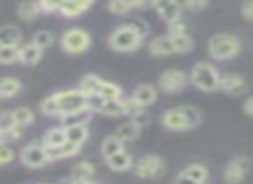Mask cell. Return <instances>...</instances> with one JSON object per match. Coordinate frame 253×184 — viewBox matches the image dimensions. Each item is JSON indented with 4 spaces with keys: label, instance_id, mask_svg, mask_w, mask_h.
Instances as JSON below:
<instances>
[{
    "label": "cell",
    "instance_id": "11a10c76",
    "mask_svg": "<svg viewBox=\"0 0 253 184\" xmlns=\"http://www.w3.org/2000/svg\"><path fill=\"white\" fill-rule=\"evenodd\" d=\"M205 184H207V183H205Z\"/></svg>",
    "mask_w": 253,
    "mask_h": 184
},
{
    "label": "cell",
    "instance_id": "ffe728a7",
    "mask_svg": "<svg viewBox=\"0 0 253 184\" xmlns=\"http://www.w3.org/2000/svg\"><path fill=\"white\" fill-rule=\"evenodd\" d=\"M116 138L120 139L122 142H132L141 136V127H139L135 122L128 120V122H123L118 129H116Z\"/></svg>",
    "mask_w": 253,
    "mask_h": 184
},
{
    "label": "cell",
    "instance_id": "4316f807",
    "mask_svg": "<svg viewBox=\"0 0 253 184\" xmlns=\"http://www.w3.org/2000/svg\"><path fill=\"white\" fill-rule=\"evenodd\" d=\"M104 117H123L126 115V108H125V99H113V101H106L104 106L99 111Z\"/></svg>",
    "mask_w": 253,
    "mask_h": 184
},
{
    "label": "cell",
    "instance_id": "44dd1931",
    "mask_svg": "<svg viewBox=\"0 0 253 184\" xmlns=\"http://www.w3.org/2000/svg\"><path fill=\"white\" fill-rule=\"evenodd\" d=\"M66 141L73 144L84 146V142L88 139V125H66Z\"/></svg>",
    "mask_w": 253,
    "mask_h": 184
},
{
    "label": "cell",
    "instance_id": "ab89813d",
    "mask_svg": "<svg viewBox=\"0 0 253 184\" xmlns=\"http://www.w3.org/2000/svg\"><path fill=\"white\" fill-rule=\"evenodd\" d=\"M180 108H182L184 115H186L189 127L191 129L198 127V125H200V122H201V113H200V111H198L194 106H180Z\"/></svg>",
    "mask_w": 253,
    "mask_h": 184
},
{
    "label": "cell",
    "instance_id": "816d5d0a",
    "mask_svg": "<svg viewBox=\"0 0 253 184\" xmlns=\"http://www.w3.org/2000/svg\"><path fill=\"white\" fill-rule=\"evenodd\" d=\"M243 111L250 117H253V96H250L248 99L243 103Z\"/></svg>",
    "mask_w": 253,
    "mask_h": 184
},
{
    "label": "cell",
    "instance_id": "db71d44e",
    "mask_svg": "<svg viewBox=\"0 0 253 184\" xmlns=\"http://www.w3.org/2000/svg\"><path fill=\"white\" fill-rule=\"evenodd\" d=\"M4 141H5V134H2V132H0V144H4Z\"/></svg>",
    "mask_w": 253,
    "mask_h": 184
},
{
    "label": "cell",
    "instance_id": "7bdbcfd3",
    "mask_svg": "<svg viewBox=\"0 0 253 184\" xmlns=\"http://www.w3.org/2000/svg\"><path fill=\"white\" fill-rule=\"evenodd\" d=\"M16 153L12 148H9L7 144H0V167L9 165V163L14 160Z\"/></svg>",
    "mask_w": 253,
    "mask_h": 184
},
{
    "label": "cell",
    "instance_id": "ac0fdd59",
    "mask_svg": "<svg viewBox=\"0 0 253 184\" xmlns=\"http://www.w3.org/2000/svg\"><path fill=\"white\" fill-rule=\"evenodd\" d=\"M23 89V84L16 77H4L0 78V99H11L18 96Z\"/></svg>",
    "mask_w": 253,
    "mask_h": 184
},
{
    "label": "cell",
    "instance_id": "30bf717a",
    "mask_svg": "<svg viewBox=\"0 0 253 184\" xmlns=\"http://www.w3.org/2000/svg\"><path fill=\"white\" fill-rule=\"evenodd\" d=\"M151 7L155 9L160 19L165 21L167 25L180 19V14H182V4L179 0H153Z\"/></svg>",
    "mask_w": 253,
    "mask_h": 184
},
{
    "label": "cell",
    "instance_id": "f907efd6",
    "mask_svg": "<svg viewBox=\"0 0 253 184\" xmlns=\"http://www.w3.org/2000/svg\"><path fill=\"white\" fill-rule=\"evenodd\" d=\"M21 136H23V129L16 125L14 129H11V131H9L7 134H5V138L12 139V141H18V139H21Z\"/></svg>",
    "mask_w": 253,
    "mask_h": 184
},
{
    "label": "cell",
    "instance_id": "681fc988",
    "mask_svg": "<svg viewBox=\"0 0 253 184\" xmlns=\"http://www.w3.org/2000/svg\"><path fill=\"white\" fill-rule=\"evenodd\" d=\"M173 184H200V183H196V181H193L191 177H187L186 174L179 172L175 176V179H173Z\"/></svg>",
    "mask_w": 253,
    "mask_h": 184
},
{
    "label": "cell",
    "instance_id": "ee69618b",
    "mask_svg": "<svg viewBox=\"0 0 253 184\" xmlns=\"http://www.w3.org/2000/svg\"><path fill=\"white\" fill-rule=\"evenodd\" d=\"M130 120L135 122V124L142 129V127H148V125H149V122H151V115H149L148 111H146V108H144V110H141L137 115H134Z\"/></svg>",
    "mask_w": 253,
    "mask_h": 184
},
{
    "label": "cell",
    "instance_id": "83f0119b",
    "mask_svg": "<svg viewBox=\"0 0 253 184\" xmlns=\"http://www.w3.org/2000/svg\"><path fill=\"white\" fill-rule=\"evenodd\" d=\"M99 94L104 97L106 101H113V99H122L123 97V91L120 85L113 84V82L102 80L101 87H99Z\"/></svg>",
    "mask_w": 253,
    "mask_h": 184
},
{
    "label": "cell",
    "instance_id": "7402d4cb",
    "mask_svg": "<svg viewBox=\"0 0 253 184\" xmlns=\"http://www.w3.org/2000/svg\"><path fill=\"white\" fill-rule=\"evenodd\" d=\"M66 142V132L64 127H52L43 134L42 144L45 148H54V146H61Z\"/></svg>",
    "mask_w": 253,
    "mask_h": 184
},
{
    "label": "cell",
    "instance_id": "277c9868",
    "mask_svg": "<svg viewBox=\"0 0 253 184\" xmlns=\"http://www.w3.org/2000/svg\"><path fill=\"white\" fill-rule=\"evenodd\" d=\"M59 46L66 54L78 56V54H84L90 49L92 37L84 28H70L63 33V37L59 40Z\"/></svg>",
    "mask_w": 253,
    "mask_h": 184
},
{
    "label": "cell",
    "instance_id": "4fadbf2b",
    "mask_svg": "<svg viewBox=\"0 0 253 184\" xmlns=\"http://www.w3.org/2000/svg\"><path fill=\"white\" fill-rule=\"evenodd\" d=\"M95 0H64L59 12L64 18H78L94 5Z\"/></svg>",
    "mask_w": 253,
    "mask_h": 184
},
{
    "label": "cell",
    "instance_id": "6da1fadb",
    "mask_svg": "<svg viewBox=\"0 0 253 184\" xmlns=\"http://www.w3.org/2000/svg\"><path fill=\"white\" fill-rule=\"evenodd\" d=\"M189 77V84H193L196 89L203 92H215L218 91V84H220V73L217 68L208 61H200L196 63L191 71L187 73Z\"/></svg>",
    "mask_w": 253,
    "mask_h": 184
},
{
    "label": "cell",
    "instance_id": "8992f818",
    "mask_svg": "<svg viewBox=\"0 0 253 184\" xmlns=\"http://www.w3.org/2000/svg\"><path fill=\"white\" fill-rule=\"evenodd\" d=\"M132 169L139 179H156V177L165 176L167 163L158 155H144L139 162L134 163Z\"/></svg>",
    "mask_w": 253,
    "mask_h": 184
},
{
    "label": "cell",
    "instance_id": "603a6c76",
    "mask_svg": "<svg viewBox=\"0 0 253 184\" xmlns=\"http://www.w3.org/2000/svg\"><path fill=\"white\" fill-rule=\"evenodd\" d=\"M18 16L23 21H35L40 16V9L39 4L33 2V0H25L18 5Z\"/></svg>",
    "mask_w": 253,
    "mask_h": 184
},
{
    "label": "cell",
    "instance_id": "e575fe53",
    "mask_svg": "<svg viewBox=\"0 0 253 184\" xmlns=\"http://www.w3.org/2000/svg\"><path fill=\"white\" fill-rule=\"evenodd\" d=\"M35 46H39L40 49H49V47H52L54 44V33L49 32V30H40V32H37L35 35H33V40H32Z\"/></svg>",
    "mask_w": 253,
    "mask_h": 184
},
{
    "label": "cell",
    "instance_id": "1f68e13d",
    "mask_svg": "<svg viewBox=\"0 0 253 184\" xmlns=\"http://www.w3.org/2000/svg\"><path fill=\"white\" fill-rule=\"evenodd\" d=\"M90 117H92V111L84 108V110L77 111V113L70 115V117L61 118V122H63V127H66V125H88Z\"/></svg>",
    "mask_w": 253,
    "mask_h": 184
},
{
    "label": "cell",
    "instance_id": "d6a6232c",
    "mask_svg": "<svg viewBox=\"0 0 253 184\" xmlns=\"http://www.w3.org/2000/svg\"><path fill=\"white\" fill-rule=\"evenodd\" d=\"M19 61L18 46H0V64H14Z\"/></svg>",
    "mask_w": 253,
    "mask_h": 184
},
{
    "label": "cell",
    "instance_id": "7dc6e473",
    "mask_svg": "<svg viewBox=\"0 0 253 184\" xmlns=\"http://www.w3.org/2000/svg\"><path fill=\"white\" fill-rule=\"evenodd\" d=\"M153 0H128L130 11H144V9L151 7Z\"/></svg>",
    "mask_w": 253,
    "mask_h": 184
},
{
    "label": "cell",
    "instance_id": "8fae6325",
    "mask_svg": "<svg viewBox=\"0 0 253 184\" xmlns=\"http://www.w3.org/2000/svg\"><path fill=\"white\" fill-rule=\"evenodd\" d=\"M160 122H162L163 127L169 129V131H175V132L191 131L182 108H172V110H167L165 113L160 117Z\"/></svg>",
    "mask_w": 253,
    "mask_h": 184
},
{
    "label": "cell",
    "instance_id": "f35d334b",
    "mask_svg": "<svg viewBox=\"0 0 253 184\" xmlns=\"http://www.w3.org/2000/svg\"><path fill=\"white\" fill-rule=\"evenodd\" d=\"M126 25L130 26V28L134 30L135 33H139L142 39H144V37H148L149 32H151V30H149V25L144 21V19H141V18H130V21L126 23Z\"/></svg>",
    "mask_w": 253,
    "mask_h": 184
},
{
    "label": "cell",
    "instance_id": "836d02e7",
    "mask_svg": "<svg viewBox=\"0 0 253 184\" xmlns=\"http://www.w3.org/2000/svg\"><path fill=\"white\" fill-rule=\"evenodd\" d=\"M40 111H42L45 117H59V106H57L56 94L47 96L45 99L40 103Z\"/></svg>",
    "mask_w": 253,
    "mask_h": 184
},
{
    "label": "cell",
    "instance_id": "7a4b0ae2",
    "mask_svg": "<svg viewBox=\"0 0 253 184\" xmlns=\"http://www.w3.org/2000/svg\"><path fill=\"white\" fill-rule=\"evenodd\" d=\"M241 52V42L232 33H217L208 40V54L215 61L234 59Z\"/></svg>",
    "mask_w": 253,
    "mask_h": 184
},
{
    "label": "cell",
    "instance_id": "9a60e30c",
    "mask_svg": "<svg viewBox=\"0 0 253 184\" xmlns=\"http://www.w3.org/2000/svg\"><path fill=\"white\" fill-rule=\"evenodd\" d=\"M104 160H106V165L111 170H115V172H125V170L134 167V156L130 153H126L125 149H122V151L115 153V155L108 156Z\"/></svg>",
    "mask_w": 253,
    "mask_h": 184
},
{
    "label": "cell",
    "instance_id": "d4e9b609",
    "mask_svg": "<svg viewBox=\"0 0 253 184\" xmlns=\"http://www.w3.org/2000/svg\"><path fill=\"white\" fill-rule=\"evenodd\" d=\"M172 40V46H173V52L175 54H187L193 50L194 47V40L189 33H182V35H175V37H170Z\"/></svg>",
    "mask_w": 253,
    "mask_h": 184
},
{
    "label": "cell",
    "instance_id": "f5cc1de1",
    "mask_svg": "<svg viewBox=\"0 0 253 184\" xmlns=\"http://www.w3.org/2000/svg\"><path fill=\"white\" fill-rule=\"evenodd\" d=\"M73 184H95L92 179H75Z\"/></svg>",
    "mask_w": 253,
    "mask_h": 184
},
{
    "label": "cell",
    "instance_id": "74e56055",
    "mask_svg": "<svg viewBox=\"0 0 253 184\" xmlns=\"http://www.w3.org/2000/svg\"><path fill=\"white\" fill-rule=\"evenodd\" d=\"M87 99H85V106H87L88 111H92V113H99L101 111V108L104 106L106 99L101 96V94H90V96H85Z\"/></svg>",
    "mask_w": 253,
    "mask_h": 184
},
{
    "label": "cell",
    "instance_id": "bcb514c9",
    "mask_svg": "<svg viewBox=\"0 0 253 184\" xmlns=\"http://www.w3.org/2000/svg\"><path fill=\"white\" fill-rule=\"evenodd\" d=\"M210 0H184V5H186L189 11H203L208 5Z\"/></svg>",
    "mask_w": 253,
    "mask_h": 184
},
{
    "label": "cell",
    "instance_id": "f6af8a7d",
    "mask_svg": "<svg viewBox=\"0 0 253 184\" xmlns=\"http://www.w3.org/2000/svg\"><path fill=\"white\" fill-rule=\"evenodd\" d=\"M123 99H125V97H123ZM125 108H126V117H130V118L134 117V115H137L141 110H144V108H142L141 104L135 103L132 97H126L125 99Z\"/></svg>",
    "mask_w": 253,
    "mask_h": 184
},
{
    "label": "cell",
    "instance_id": "3957f363",
    "mask_svg": "<svg viewBox=\"0 0 253 184\" xmlns=\"http://www.w3.org/2000/svg\"><path fill=\"white\" fill-rule=\"evenodd\" d=\"M108 46L116 52H134L142 46V37L135 33L128 25H122L109 33Z\"/></svg>",
    "mask_w": 253,
    "mask_h": 184
},
{
    "label": "cell",
    "instance_id": "60d3db41",
    "mask_svg": "<svg viewBox=\"0 0 253 184\" xmlns=\"http://www.w3.org/2000/svg\"><path fill=\"white\" fill-rule=\"evenodd\" d=\"M16 127L14 117H12V111H2L0 113V132L2 134H7L11 129Z\"/></svg>",
    "mask_w": 253,
    "mask_h": 184
},
{
    "label": "cell",
    "instance_id": "52a82bcc",
    "mask_svg": "<svg viewBox=\"0 0 253 184\" xmlns=\"http://www.w3.org/2000/svg\"><path fill=\"white\" fill-rule=\"evenodd\" d=\"M189 84V77L182 70H167L160 75L158 89L165 94H179Z\"/></svg>",
    "mask_w": 253,
    "mask_h": 184
},
{
    "label": "cell",
    "instance_id": "d6986e66",
    "mask_svg": "<svg viewBox=\"0 0 253 184\" xmlns=\"http://www.w3.org/2000/svg\"><path fill=\"white\" fill-rule=\"evenodd\" d=\"M23 33L18 26L4 25L0 26V46H18L21 44Z\"/></svg>",
    "mask_w": 253,
    "mask_h": 184
},
{
    "label": "cell",
    "instance_id": "c3c4849f",
    "mask_svg": "<svg viewBox=\"0 0 253 184\" xmlns=\"http://www.w3.org/2000/svg\"><path fill=\"white\" fill-rule=\"evenodd\" d=\"M241 16L246 21L253 23V0H246L241 7Z\"/></svg>",
    "mask_w": 253,
    "mask_h": 184
},
{
    "label": "cell",
    "instance_id": "9c48e42d",
    "mask_svg": "<svg viewBox=\"0 0 253 184\" xmlns=\"http://www.w3.org/2000/svg\"><path fill=\"white\" fill-rule=\"evenodd\" d=\"M252 169V162L248 156H236L225 165L224 169V183L225 184H239L246 177Z\"/></svg>",
    "mask_w": 253,
    "mask_h": 184
},
{
    "label": "cell",
    "instance_id": "5bb4252c",
    "mask_svg": "<svg viewBox=\"0 0 253 184\" xmlns=\"http://www.w3.org/2000/svg\"><path fill=\"white\" fill-rule=\"evenodd\" d=\"M156 96H158V91H156L155 85L141 84V85H137V87L134 89V92H132L130 97L137 104H141L142 108H146V106H151V104L155 103Z\"/></svg>",
    "mask_w": 253,
    "mask_h": 184
},
{
    "label": "cell",
    "instance_id": "e0dca14e",
    "mask_svg": "<svg viewBox=\"0 0 253 184\" xmlns=\"http://www.w3.org/2000/svg\"><path fill=\"white\" fill-rule=\"evenodd\" d=\"M43 57V49H40L39 46H35L33 42L25 44L19 47V63L25 66H35L37 63H40Z\"/></svg>",
    "mask_w": 253,
    "mask_h": 184
},
{
    "label": "cell",
    "instance_id": "5b68a950",
    "mask_svg": "<svg viewBox=\"0 0 253 184\" xmlns=\"http://www.w3.org/2000/svg\"><path fill=\"white\" fill-rule=\"evenodd\" d=\"M57 106H59V118L70 117L77 111L84 110L85 106V94L80 89H68V91L56 92Z\"/></svg>",
    "mask_w": 253,
    "mask_h": 184
},
{
    "label": "cell",
    "instance_id": "484cf974",
    "mask_svg": "<svg viewBox=\"0 0 253 184\" xmlns=\"http://www.w3.org/2000/svg\"><path fill=\"white\" fill-rule=\"evenodd\" d=\"M182 174H186L187 177H191V179L200 184L208 183V177H210L208 169L205 165H201V163H191V165H187L186 169L182 170Z\"/></svg>",
    "mask_w": 253,
    "mask_h": 184
},
{
    "label": "cell",
    "instance_id": "f546056e",
    "mask_svg": "<svg viewBox=\"0 0 253 184\" xmlns=\"http://www.w3.org/2000/svg\"><path fill=\"white\" fill-rule=\"evenodd\" d=\"M12 117H14L16 125H18V127H21V129L28 127V125H32L33 122H35V115H33V111L30 110V108H26V106L16 108V110L12 111Z\"/></svg>",
    "mask_w": 253,
    "mask_h": 184
},
{
    "label": "cell",
    "instance_id": "2e32d148",
    "mask_svg": "<svg viewBox=\"0 0 253 184\" xmlns=\"http://www.w3.org/2000/svg\"><path fill=\"white\" fill-rule=\"evenodd\" d=\"M148 50H149V54L155 57H167V56H170V54H175L173 52L172 40H170L169 35L155 37V39L148 44Z\"/></svg>",
    "mask_w": 253,
    "mask_h": 184
},
{
    "label": "cell",
    "instance_id": "cb8c5ba5",
    "mask_svg": "<svg viewBox=\"0 0 253 184\" xmlns=\"http://www.w3.org/2000/svg\"><path fill=\"white\" fill-rule=\"evenodd\" d=\"M101 82H102V78L99 77V75L88 73V75H85V77L80 80V85H78V89L84 92L85 96H90V94H99Z\"/></svg>",
    "mask_w": 253,
    "mask_h": 184
},
{
    "label": "cell",
    "instance_id": "f1b7e54d",
    "mask_svg": "<svg viewBox=\"0 0 253 184\" xmlns=\"http://www.w3.org/2000/svg\"><path fill=\"white\" fill-rule=\"evenodd\" d=\"M123 144H125V142L120 141V139L116 138L115 134L108 136V138H104V141H102V144H101V155L104 156V158H108V156H111V155H115V153L122 151Z\"/></svg>",
    "mask_w": 253,
    "mask_h": 184
},
{
    "label": "cell",
    "instance_id": "b9f144b4",
    "mask_svg": "<svg viewBox=\"0 0 253 184\" xmlns=\"http://www.w3.org/2000/svg\"><path fill=\"white\" fill-rule=\"evenodd\" d=\"M182 33H187V26L182 19H177V21H172L167 25V35L169 37L182 35Z\"/></svg>",
    "mask_w": 253,
    "mask_h": 184
},
{
    "label": "cell",
    "instance_id": "4dcf8cb0",
    "mask_svg": "<svg viewBox=\"0 0 253 184\" xmlns=\"http://www.w3.org/2000/svg\"><path fill=\"white\" fill-rule=\"evenodd\" d=\"M94 174H95L94 163L87 162V160L78 162L77 165L73 167V170H71V177H73V179H92Z\"/></svg>",
    "mask_w": 253,
    "mask_h": 184
},
{
    "label": "cell",
    "instance_id": "d590c367",
    "mask_svg": "<svg viewBox=\"0 0 253 184\" xmlns=\"http://www.w3.org/2000/svg\"><path fill=\"white\" fill-rule=\"evenodd\" d=\"M108 11L115 16H126L130 12L128 0H108Z\"/></svg>",
    "mask_w": 253,
    "mask_h": 184
},
{
    "label": "cell",
    "instance_id": "ba28073f",
    "mask_svg": "<svg viewBox=\"0 0 253 184\" xmlns=\"http://www.w3.org/2000/svg\"><path fill=\"white\" fill-rule=\"evenodd\" d=\"M19 160L25 167L28 169H42L49 163V158H47V151L45 146L40 142H30L25 148L21 149V155H19Z\"/></svg>",
    "mask_w": 253,
    "mask_h": 184
},
{
    "label": "cell",
    "instance_id": "7c38bea8",
    "mask_svg": "<svg viewBox=\"0 0 253 184\" xmlns=\"http://www.w3.org/2000/svg\"><path fill=\"white\" fill-rule=\"evenodd\" d=\"M248 84L246 80L238 73H225L220 75V84H218V91L225 92L229 96H241L243 92H246Z\"/></svg>",
    "mask_w": 253,
    "mask_h": 184
},
{
    "label": "cell",
    "instance_id": "8d00e7d4",
    "mask_svg": "<svg viewBox=\"0 0 253 184\" xmlns=\"http://www.w3.org/2000/svg\"><path fill=\"white\" fill-rule=\"evenodd\" d=\"M63 2L64 0H37L40 12H43V14H54V12H59Z\"/></svg>",
    "mask_w": 253,
    "mask_h": 184
}]
</instances>
